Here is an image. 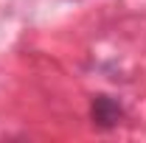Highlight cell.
I'll return each mask as SVG.
<instances>
[{"label":"cell","mask_w":146,"mask_h":143,"mask_svg":"<svg viewBox=\"0 0 146 143\" xmlns=\"http://www.w3.org/2000/svg\"><path fill=\"white\" fill-rule=\"evenodd\" d=\"M90 115H93V124H98L101 129H110V126H115L124 118V107L115 98H110V95H96L93 107H90Z\"/></svg>","instance_id":"6da1fadb"}]
</instances>
